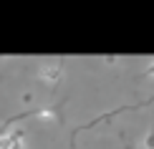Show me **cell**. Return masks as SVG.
I'll use <instances>...</instances> for the list:
<instances>
[{"label":"cell","mask_w":154,"mask_h":149,"mask_svg":"<svg viewBox=\"0 0 154 149\" xmlns=\"http://www.w3.org/2000/svg\"><path fill=\"white\" fill-rule=\"evenodd\" d=\"M61 71H63V63H61V61L46 63V66L41 68V79L46 81V83H51V86H56V83H58V79H61Z\"/></svg>","instance_id":"6da1fadb"}]
</instances>
